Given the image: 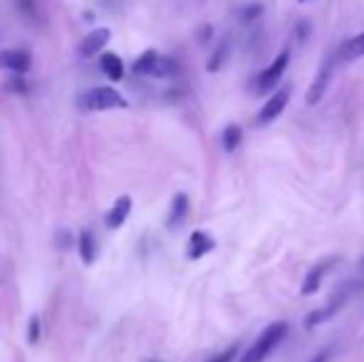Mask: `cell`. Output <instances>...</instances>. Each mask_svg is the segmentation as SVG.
<instances>
[{
  "mask_svg": "<svg viewBox=\"0 0 364 362\" xmlns=\"http://www.w3.org/2000/svg\"><path fill=\"white\" fill-rule=\"evenodd\" d=\"M288 333H290V325L283 323V320H280V323L268 325V328L258 335V340L245 350V355L238 362H263L285 338H288Z\"/></svg>",
  "mask_w": 364,
  "mask_h": 362,
  "instance_id": "obj_1",
  "label": "cell"
},
{
  "mask_svg": "<svg viewBox=\"0 0 364 362\" xmlns=\"http://www.w3.org/2000/svg\"><path fill=\"white\" fill-rule=\"evenodd\" d=\"M77 105L85 112H109V110H127L129 102L114 87H92L77 100Z\"/></svg>",
  "mask_w": 364,
  "mask_h": 362,
  "instance_id": "obj_2",
  "label": "cell"
},
{
  "mask_svg": "<svg viewBox=\"0 0 364 362\" xmlns=\"http://www.w3.org/2000/svg\"><path fill=\"white\" fill-rule=\"evenodd\" d=\"M288 65H290V53H288V50H283V53H280L278 58H275L273 63H270L268 68H265L263 73H260L258 78H255V85H253L255 95H270L275 85L280 82V78L285 75Z\"/></svg>",
  "mask_w": 364,
  "mask_h": 362,
  "instance_id": "obj_3",
  "label": "cell"
},
{
  "mask_svg": "<svg viewBox=\"0 0 364 362\" xmlns=\"http://www.w3.org/2000/svg\"><path fill=\"white\" fill-rule=\"evenodd\" d=\"M288 102H290V87H280L278 92H273V95H270V100L260 107L258 124L265 127V124H270V122L278 119V117L283 115L285 107H288Z\"/></svg>",
  "mask_w": 364,
  "mask_h": 362,
  "instance_id": "obj_4",
  "label": "cell"
},
{
  "mask_svg": "<svg viewBox=\"0 0 364 362\" xmlns=\"http://www.w3.org/2000/svg\"><path fill=\"white\" fill-rule=\"evenodd\" d=\"M332 70H335V60L327 58L325 63L320 65V70H317L315 82H312V85H310V90H307L305 102H307V105H310V107H315V105H320V102H322V97H325L327 87H330Z\"/></svg>",
  "mask_w": 364,
  "mask_h": 362,
  "instance_id": "obj_5",
  "label": "cell"
},
{
  "mask_svg": "<svg viewBox=\"0 0 364 362\" xmlns=\"http://www.w3.org/2000/svg\"><path fill=\"white\" fill-rule=\"evenodd\" d=\"M345 300H347V295L340 293L337 298H332L327 305H322V308H317V310H312V313H307L305 320H302V325H305L307 330H312V328H317V325L327 323V320L335 318V315L340 313L342 308H345Z\"/></svg>",
  "mask_w": 364,
  "mask_h": 362,
  "instance_id": "obj_6",
  "label": "cell"
},
{
  "mask_svg": "<svg viewBox=\"0 0 364 362\" xmlns=\"http://www.w3.org/2000/svg\"><path fill=\"white\" fill-rule=\"evenodd\" d=\"M109 38H112V30L109 28H97V30H92L87 38H82V43H80V55L82 58H100L102 53H105V48H107V43H109Z\"/></svg>",
  "mask_w": 364,
  "mask_h": 362,
  "instance_id": "obj_7",
  "label": "cell"
},
{
  "mask_svg": "<svg viewBox=\"0 0 364 362\" xmlns=\"http://www.w3.org/2000/svg\"><path fill=\"white\" fill-rule=\"evenodd\" d=\"M340 261L337 256H332V258H325V261H320V263H315V266H310V271H307L305 275V280H302V295H312V293H317L320 290V285H322V278H325L327 273L335 268V263Z\"/></svg>",
  "mask_w": 364,
  "mask_h": 362,
  "instance_id": "obj_8",
  "label": "cell"
},
{
  "mask_svg": "<svg viewBox=\"0 0 364 362\" xmlns=\"http://www.w3.org/2000/svg\"><path fill=\"white\" fill-rule=\"evenodd\" d=\"M216 248V238L208 236L206 231H193L191 238H188V248H186V258L188 261H201L203 256Z\"/></svg>",
  "mask_w": 364,
  "mask_h": 362,
  "instance_id": "obj_9",
  "label": "cell"
},
{
  "mask_svg": "<svg viewBox=\"0 0 364 362\" xmlns=\"http://www.w3.org/2000/svg\"><path fill=\"white\" fill-rule=\"evenodd\" d=\"M33 65L25 50H0V70H10L15 75H25Z\"/></svg>",
  "mask_w": 364,
  "mask_h": 362,
  "instance_id": "obj_10",
  "label": "cell"
},
{
  "mask_svg": "<svg viewBox=\"0 0 364 362\" xmlns=\"http://www.w3.org/2000/svg\"><path fill=\"white\" fill-rule=\"evenodd\" d=\"M129 213H132V196H119L114 203H112V208L107 211V216H105V223H107V228L109 231H117L119 226H124V221L129 218Z\"/></svg>",
  "mask_w": 364,
  "mask_h": 362,
  "instance_id": "obj_11",
  "label": "cell"
},
{
  "mask_svg": "<svg viewBox=\"0 0 364 362\" xmlns=\"http://www.w3.org/2000/svg\"><path fill=\"white\" fill-rule=\"evenodd\" d=\"M100 68H102V73L112 80V82H119V80L124 78V63H122V58L114 53H102L100 55Z\"/></svg>",
  "mask_w": 364,
  "mask_h": 362,
  "instance_id": "obj_12",
  "label": "cell"
},
{
  "mask_svg": "<svg viewBox=\"0 0 364 362\" xmlns=\"http://www.w3.org/2000/svg\"><path fill=\"white\" fill-rule=\"evenodd\" d=\"M176 75H178V63H176V60L166 58V55H156V60H154L149 78L168 80V78H176Z\"/></svg>",
  "mask_w": 364,
  "mask_h": 362,
  "instance_id": "obj_13",
  "label": "cell"
},
{
  "mask_svg": "<svg viewBox=\"0 0 364 362\" xmlns=\"http://www.w3.org/2000/svg\"><path fill=\"white\" fill-rule=\"evenodd\" d=\"M186 213H188V196H186V193H176V196L171 198V208H168L166 226L176 228L178 223L186 218Z\"/></svg>",
  "mask_w": 364,
  "mask_h": 362,
  "instance_id": "obj_14",
  "label": "cell"
},
{
  "mask_svg": "<svg viewBox=\"0 0 364 362\" xmlns=\"http://www.w3.org/2000/svg\"><path fill=\"white\" fill-rule=\"evenodd\" d=\"M77 251H80V258L82 263H95L97 258V241H95V233L92 231H82L80 236H77Z\"/></svg>",
  "mask_w": 364,
  "mask_h": 362,
  "instance_id": "obj_15",
  "label": "cell"
},
{
  "mask_svg": "<svg viewBox=\"0 0 364 362\" xmlns=\"http://www.w3.org/2000/svg\"><path fill=\"white\" fill-rule=\"evenodd\" d=\"M364 58V30L355 38H350L345 45L340 48V60L342 63H355V60Z\"/></svg>",
  "mask_w": 364,
  "mask_h": 362,
  "instance_id": "obj_16",
  "label": "cell"
},
{
  "mask_svg": "<svg viewBox=\"0 0 364 362\" xmlns=\"http://www.w3.org/2000/svg\"><path fill=\"white\" fill-rule=\"evenodd\" d=\"M220 139H223L225 151H235L240 147V142H243V129H240L238 124H228L223 129V137H220Z\"/></svg>",
  "mask_w": 364,
  "mask_h": 362,
  "instance_id": "obj_17",
  "label": "cell"
},
{
  "mask_svg": "<svg viewBox=\"0 0 364 362\" xmlns=\"http://www.w3.org/2000/svg\"><path fill=\"white\" fill-rule=\"evenodd\" d=\"M156 50H146V53H141L139 58L134 60V65H132V73L134 75H149L151 73V65L154 60H156Z\"/></svg>",
  "mask_w": 364,
  "mask_h": 362,
  "instance_id": "obj_18",
  "label": "cell"
},
{
  "mask_svg": "<svg viewBox=\"0 0 364 362\" xmlns=\"http://www.w3.org/2000/svg\"><path fill=\"white\" fill-rule=\"evenodd\" d=\"M225 58H228V40H223L216 48V53H213V58L208 60V73H218L220 65L225 63Z\"/></svg>",
  "mask_w": 364,
  "mask_h": 362,
  "instance_id": "obj_19",
  "label": "cell"
},
{
  "mask_svg": "<svg viewBox=\"0 0 364 362\" xmlns=\"http://www.w3.org/2000/svg\"><path fill=\"white\" fill-rule=\"evenodd\" d=\"M40 330H43V323H40L38 315H33V318H30V323H28V343L30 345H35L40 340Z\"/></svg>",
  "mask_w": 364,
  "mask_h": 362,
  "instance_id": "obj_20",
  "label": "cell"
},
{
  "mask_svg": "<svg viewBox=\"0 0 364 362\" xmlns=\"http://www.w3.org/2000/svg\"><path fill=\"white\" fill-rule=\"evenodd\" d=\"M263 13V5H258V3H253V5H245L243 10H240V20L243 23H253L258 15Z\"/></svg>",
  "mask_w": 364,
  "mask_h": 362,
  "instance_id": "obj_21",
  "label": "cell"
},
{
  "mask_svg": "<svg viewBox=\"0 0 364 362\" xmlns=\"http://www.w3.org/2000/svg\"><path fill=\"white\" fill-rule=\"evenodd\" d=\"M8 90L10 92H28V82H25L23 75H15V78L8 80Z\"/></svg>",
  "mask_w": 364,
  "mask_h": 362,
  "instance_id": "obj_22",
  "label": "cell"
},
{
  "mask_svg": "<svg viewBox=\"0 0 364 362\" xmlns=\"http://www.w3.org/2000/svg\"><path fill=\"white\" fill-rule=\"evenodd\" d=\"M235 353H238V348H228V350H223V353L216 355V358H213V360H208V362H233Z\"/></svg>",
  "mask_w": 364,
  "mask_h": 362,
  "instance_id": "obj_23",
  "label": "cell"
},
{
  "mask_svg": "<svg viewBox=\"0 0 364 362\" xmlns=\"http://www.w3.org/2000/svg\"><path fill=\"white\" fill-rule=\"evenodd\" d=\"M295 35H297V40H305L307 35H310V23H297V28H295Z\"/></svg>",
  "mask_w": 364,
  "mask_h": 362,
  "instance_id": "obj_24",
  "label": "cell"
},
{
  "mask_svg": "<svg viewBox=\"0 0 364 362\" xmlns=\"http://www.w3.org/2000/svg\"><path fill=\"white\" fill-rule=\"evenodd\" d=\"M330 358H332V353H330V350H322V353H317L315 358H310L307 362H330Z\"/></svg>",
  "mask_w": 364,
  "mask_h": 362,
  "instance_id": "obj_25",
  "label": "cell"
},
{
  "mask_svg": "<svg viewBox=\"0 0 364 362\" xmlns=\"http://www.w3.org/2000/svg\"><path fill=\"white\" fill-rule=\"evenodd\" d=\"M300 3H310V0H300Z\"/></svg>",
  "mask_w": 364,
  "mask_h": 362,
  "instance_id": "obj_26",
  "label": "cell"
},
{
  "mask_svg": "<svg viewBox=\"0 0 364 362\" xmlns=\"http://www.w3.org/2000/svg\"><path fill=\"white\" fill-rule=\"evenodd\" d=\"M149 362H159V360H149Z\"/></svg>",
  "mask_w": 364,
  "mask_h": 362,
  "instance_id": "obj_27",
  "label": "cell"
}]
</instances>
